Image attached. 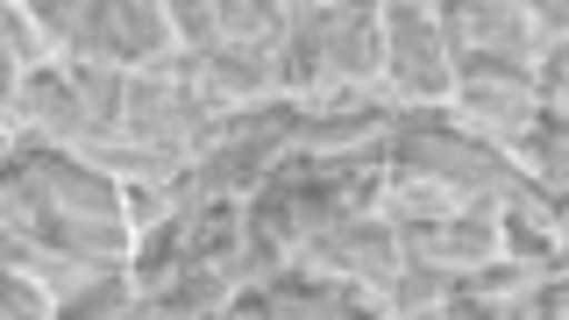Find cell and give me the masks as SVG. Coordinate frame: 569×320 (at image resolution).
<instances>
[{
	"label": "cell",
	"mask_w": 569,
	"mask_h": 320,
	"mask_svg": "<svg viewBox=\"0 0 569 320\" xmlns=\"http://www.w3.org/2000/svg\"><path fill=\"white\" fill-rule=\"evenodd\" d=\"M378 29H385V71L399 86V100H441L456 86L449 50L435 36V8H385Z\"/></svg>",
	"instance_id": "6da1fadb"
},
{
	"label": "cell",
	"mask_w": 569,
	"mask_h": 320,
	"mask_svg": "<svg viewBox=\"0 0 569 320\" xmlns=\"http://www.w3.org/2000/svg\"><path fill=\"white\" fill-rule=\"evenodd\" d=\"M129 307H136V278L100 271L93 284H79L71 299H58V320H129Z\"/></svg>",
	"instance_id": "7a4b0ae2"
}]
</instances>
